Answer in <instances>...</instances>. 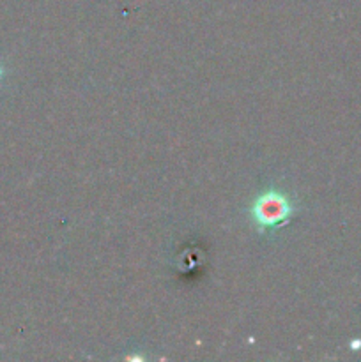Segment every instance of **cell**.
<instances>
[{
	"label": "cell",
	"mask_w": 361,
	"mask_h": 362,
	"mask_svg": "<svg viewBox=\"0 0 361 362\" xmlns=\"http://www.w3.org/2000/svg\"><path fill=\"white\" fill-rule=\"evenodd\" d=\"M294 214V207L289 198L280 191H264L258 194L251 207V216L262 232L265 230H275L278 226L285 225Z\"/></svg>",
	"instance_id": "1"
},
{
	"label": "cell",
	"mask_w": 361,
	"mask_h": 362,
	"mask_svg": "<svg viewBox=\"0 0 361 362\" xmlns=\"http://www.w3.org/2000/svg\"><path fill=\"white\" fill-rule=\"evenodd\" d=\"M2 74H4V71H2V66H0V80H2Z\"/></svg>",
	"instance_id": "2"
}]
</instances>
